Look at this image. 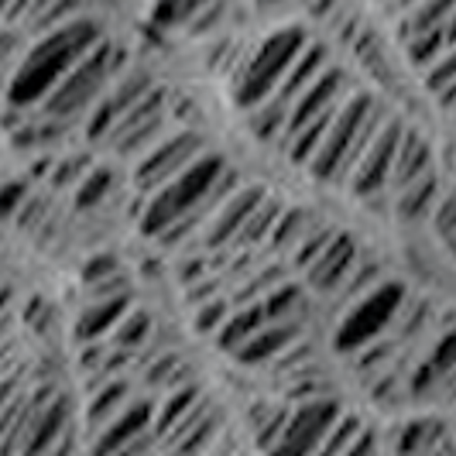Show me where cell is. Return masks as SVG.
Instances as JSON below:
<instances>
[{
    "instance_id": "6da1fadb",
    "label": "cell",
    "mask_w": 456,
    "mask_h": 456,
    "mask_svg": "<svg viewBox=\"0 0 456 456\" xmlns=\"http://www.w3.org/2000/svg\"><path fill=\"white\" fill-rule=\"evenodd\" d=\"M100 38H103V28L93 18H72V21L45 31V35H38L21 55V62L11 69V76H7L4 107H14V110L42 107L48 93L59 86V79Z\"/></svg>"
},
{
    "instance_id": "7a4b0ae2",
    "label": "cell",
    "mask_w": 456,
    "mask_h": 456,
    "mask_svg": "<svg viewBox=\"0 0 456 456\" xmlns=\"http://www.w3.org/2000/svg\"><path fill=\"white\" fill-rule=\"evenodd\" d=\"M381 120H385V114L374 107L370 93H361V90L346 93L343 103L337 107V114H333V120H330V127H326L320 151L305 165L309 175L330 185L346 183L357 159L364 155L367 141L381 127Z\"/></svg>"
},
{
    "instance_id": "3957f363",
    "label": "cell",
    "mask_w": 456,
    "mask_h": 456,
    "mask_svg": "<svg viewBox=\"0 0 456 456\" xmlns=\"http://www.w3.org/2000/svg\"><path fill=\"white\" fill-rule=\"evenodd\" d=\"M227 172V159L220 151L206 148L192 165H185L183 172L165 183L161 189H155L151 196H144V209H141V233L159 240L172 224H179L183 216L196 213L200 206H206V200L213 196L216 183Z\"/></svg>"
},
{
    "instance_id": "277c9868",
    "label": "cell",
    "mask_w": 456,
    "mask_h": 456,
    "mask_svg": "<svg viewBox=\"0 0 456 456\" xmlns=\"http://www.w3.org/2000/svg\"><path fill=\"white\" fill-rule=\"evenodd\" d=\"M124 66V48L110 42V38H100L96 45L69 69L66 76L59 79V86L48 93L45 103H42V117L52 120H76V117L90 114L93 103L110 90L114 76Z\"/></svg>"
},
{
    "instance_id": "5b68a950",
    "label": "cell",
    "mask_w": 456,
    "mask_h": 456,
    "mask_svg": "<svg viewBox=\"0 0 456 456\" xmlns=\"http://www.w3.org/2000/svg\"><path fill=\"white\" fill-rule=\"evenodd\" d=\"M309 45V31L302 24H289L272 31L261 45L248 55L244 69L233 79V103L248 114L254 107H261L265 100H272L274 90L281 86L289 66L298 59V52Z\"/></svg>"
},
{
    "instance_id": "8992f818",
    "label": "cell",
    "mask_w": 456,
    "mask_h": 456,
    "mask_svg": "<svg viewBox=\"0 0 456 456\" xmlns=\"http://www.w3.org/2000/svg\"><path fill=\"white\" fill-rule=\"evenodd\" d=\"M409 289L402 281H378L374 289H367L364 296L350 298L346 313L340 316L337 330H333V346L337 354H357L364 350L367 343L388 337L395 320H398V309L405 305Z\"/></svg>"
},
{
    "instance_id": "52a82bcc",
    "label": "cell",
    "mask_w": 456,
    "mask_h": 456,
    "mask_svg": "<svg viewBox=\"0 0 456 456\" xmlns=\"http://www.w3.org/2000/svg\"><path fill=\"white\" fill-rule=\"evenodd\" d=\"M343 411L337 395H320V398H305L289 409V419L281 426V436L274 439L268 456H313L320 450L322 436L330 433V426L337 422Z\"/></svg>"
},
{
    "instance_id": "ba28073f",
    "label": "cell",
    "mask_w": 456,
    "mask_h": 456,
    "mask_svg": "<svg viewBox=\"0 0 456 456\" xmlns=\"http://www.w3.org/2000/svg\"><path fill=\"white\" fill-rule=\"evenodd\" d=\"M206 151V137L196 131H179V134L159 137L134 168V189L141 196H151L155 189H161L165 183H172L185 165L200 159Z\"/></svg>"
},
{
    "instance_id": "9c48e42d",
    "label": "cell",
    "mask_w": 456,
    "mask_h": 456,
    "mask_svg": "<svg viewBox=\"0 0 456 456\" xmlns=\"http://www.w3.org/2000/svg\"><path fill=\"white\" fill-rule=\"evenodd\" d=\"M398 137H402V120L385 117L381 127L374 131V137L367 141L364 155L357 159L350 179H346L350 192H354L357 200L370 203L378 192H388L391 165H395V151H398Z\"/></svg>"
},
{
    "instance_id": "30bf717a",
    "label": "cell",
    "mask_w": 456,
    "mask_h": 456,
    "mask_svg": "<svg viewBox=\"0 0 456 456\" xmlns=\"http://www.w3.org/2000/svg\"><path fill=\"white\" fill-rule=\"evenodd\" d=\"M161 131H165V90L155 86V90L144 93L134 107L117 120L114 131L107 134L103 144H110L120 159H127V155H144V151L161 137Z\"/></svg>"
},
{
    "instance_id": "8fae6325",
    "label": "cell",
    "mask_w": 456,
    "mask_h": 456,
    "mask_svg": "<svg viewBox=\"0 0 456 456\" xmlns=\"http://www.w3.org/2000/svg\"><path fill=\"white\" fill-rule=\"evenodd\" d=\"M357 257H361L357 237H354V233H346V230H337V233H333V240L316 254V261L302 272L305 289H309V292H316V296H333V292H340L343 281L350 278L354 265H357Z\"/></svg>"
},
{
    "instance_id": "7c38bea8",
    "label": "cell",
    "mask_w": 456,
    "mask_h": 456,
    "mask_svg": "<svg viewBox=\"0 0 456 456\" xmlns=\"http://www.w3.org/2000/svg\"><path fill=\"white\" fill-rule=\"evenodd\" d=\"M268 196L265 185H244V189H233L224 203L213 209L209 224L203 227L200 240H203L209 251H220V248H233L237 233L244 230V224L251 220V213L257 209V203Z\"/></svg>"
},
{
    "instance_id": "4fadbf2b",
    "label": "cell",
    "mask_w": 456,
    "mask_h": 456,
    "mask_svg": "<svg viewBox=\"0 0 456 456\" xmlns=\"http://www.w3.org/2000/svg\"><path fill=\"white\" fill-rule=\"evenodd\" d=\"M148 90H155V83H151V72H144V69H134L131 76L114 79V90L100 100V107H93L90 110V120H86V137H90L93 144H96V141L103 144L107 134L114 131L117 120L127 114V110H131V107H134L137 100H141Z\"/></svg>"
},
{
    "instance_id": "5bb4252c",
    "label": "cell",
    "mask_w": 456,
    "mask_h": 456,
    "mask_svg": "<svg viewBox=\"0 0 456 456\" xmlns=\"http://www.w3.org/2000/svg\"><path fill=\"white\" fill-rule=\"evenodd\" d=\"M155 409H159V405H155L151 398H137L134 395L107 426H100V429L90 436V456H114L117 450H124L127 443H134L137 436L151 433Z\"/></svg>"
},
{
    "instance_id": "9a60e30c",
    "label": "cell",
    "mask_w": 456,
    "mask_h": 456,
    "mask_svg": "<svg viewBox=\"0 0 456 456\" xmlns=\"http://www.w3.org/2000/svg\"><path fill=\"white\" fill-rule=\"evenodd\" d=\"M346 93H350V86H346L343 69L326 66L320 76H316V79L292 100V107H289V114H285V131H292V127H298V124H305V120H313V117L326 114V110H333V107H340Z\"/></svg>"
},
{
    "instance_id": "2e32d148",
    "label": "cell",
    "mask_w": 456,
    "mask_h": 456,
    "mask_svg": "<svg viewBox=\"0 0 456 456\" xmlns=\"http://www.w3.org/2000/svg\"><path fill=\"white\" fill-rule=\"evenodd\" d=\"M69 419H72V405L62 391H55L45 405L31 415L18 456H52V450L69 433Z\"/></svg>"
},
{
    "instance_id": "e0dca14e",
    "label": "cell",
    "mask_w": 456,
    "mask_h": 456,
    "mask_svg": "<svg viewBox=\"0 0 456 456\" xmlns=\"http://www.w3.org/2000/svg\"><path fill=\"white\" fill-rule=\"evenodd\" d=\"M298 340H302V320L265 322L251 340L233 354V361H237V364H244V367H268Z\"/></svg>"
},
{
    "instance_id": "ac0fdd59",
    "label": "cell",
    "mask_w": 456,
    "mask_h": 456,
    "mask_svg": "<svg viewBox=\"0 0 456 456\" xmlns=\"http://www.w3.org/2000/svg\"><path fill=\"white\" fill-rule=\"evenodd\" d=\"M433 144L426 141L422 131L415 127H402V137H398V151H395V165H391V179H388V192H398L402 185L422 179L426 172H433Z\"/></svg>"
},
{
    "instance_id": "d6986e66",
    "label": "cell",
    "mask_w": 456,
    "mask_h": 456,
    "mask_svg": "<svg viewBox=\"0 0 456 456\" xmlns=\"http://www.w3.org/2000/svg\"><path fill=\"white\" fill-rule=\"evenodd\" d=\"M131 292H120V296H107V298H90L86 309L79 313L76 320V340L79 343H103L114 326L124 320V313L131 309Z\"/></svg>"
},
{
    "instance_id": "ffe728a7",
    "label": "cell",
    "mask_w": 456,
    "mask_h": 456,
    "mask_svg": "<svg viewBox=\"0 0 456 456\" xmlns=\"http://www.w3.org/2000/svg\"><path fill=\"white\" fill-rule=\"evenodd\" d=\"M446 192V183H443V175L439 172H426L422 179H415V183L402 185L398 192H391V200H395V216L402 220V224H422V220H429V213H433V206L439 203V196Z\"/></svg>"
},
{
    "instance_id": "44dd1931",
    "label": "cell",
    "mask_w": 456,
    "mask_h": 456,
    "mask_svg": "<svg viewBox=\"0 0 456 456\" xmlns=\"http://www.w3.org/2000/svg\"><path fill=\"white\" fill-rule=\"evenodd\" d=\"M326 66H330V48L309 38V45L298 52V59L289 66V72H285V79H281V86L274 90L272 100L278 103V107H285V110H289V107H292V100H296L298 93L305 90V86H309V83H313Z\"/></svg>"
},
{
    "instance_id": "7402d4cb",
    "label": "cell",
    "mask_w": 456,
    "mask_h": 456,
    "mask_svg": "<svg viewBox=\"0 0 456 456\" xmlns=\"http://www.w3.org/2000/svg\"><path fill=\"white\" fill-rule=\"evenodd\" d=\"M134 398V385L127 378H107L96 381L90 388V402H86V433H96L100 426H107L117 411L124 409Z\"/></svg>"
},
{
    "instance_id": "603a6c76",
    "label": "cell",
    "mask_w": 456,
    "mask_h": 456,
    "mask_svg": "<svg viewBox=\"0 0 456 456\" xmlns=\"http://www.w3.org/2000/svg\"><path fill=\"white\" fill-rule=\"evenodd\" d=\"M265 322L268 320H265V313H261V305H257V302H251V305H233V309H230V316L224 320V326L213 333V337H216V346H220V350H227L230 357H233V354L251 340Z\"/></svg>"
},
{
    "instance_id": "cb8c5ba5",
    "label": "cell",
    "mask_w": 456,
    "mask_h": 456,
    "mask_svg": "<svg viewBox=\"0 0 456 456\" xmlns=\"http://www.w3.org/2000/svg\"><path fill=\"white\" fill-rule=\"evenodd\" d=\"M453 21L439 24V28H429V31H422V35H411L405 38V55H409V62L415 69H426L433 66L436 59H443L446 52H453Z\"/></svg>"
},
{
    "instance_id": "d4e9b609",
    "label": "cell",
    "mask_w": 456,
    "mask_h": 456,
    "mask_svg": "<svg viewBox=\"0 0 456 456\" xmlns=\"http://www.w3.org/2000/svg\"><path fill=\"white\" fill-rule=\"evenodd\" d=\"M155 316L148 313V309H127L124 313V320L114 326V333L107 337V346L110 350H124V354H134V350H141L144 343L151 340V333H155Z\"/></svg>"
},
{
    "instance_id": "484cf974",
    "label": "cell",
    "mask_w": 456,
    "mask_h": 456,
    "mask_svg": "<svg viewBox=\"0 0 456 456\" xmlns=\"http://www.w3.org/2000/svg\"><path fill=\"white\" fill-rule=\"evenodd\" d=\"M281 209H285V203H281V200H274L272 192H268V196L257 203V209L251 213V220L244 224V230L237 233L233 248H237V251L265 248V244H268V237H272V230H274V220L281 216Z\"/></svg>"
},
{
    "instance_id": "4316f807",
    "label": "cell",
    "mask_w": 456,
    "mask_h": 456,
    "mask_svg": "<svg viewBox=\"0 0 456 456\" xmlns=\"http://www.w3.org/2000/svg\"><path fill=\"white\" fill-rule=\"evenodd\" d=\"M316 220H320V216H316L313 209H305V206H285L281 216L274 220V230L265 248H272V251H278V254H289Z\"/></svg>"
},
{
    "instance_id": "83f0119b",
    "label": "cell",
    "mask_w": 456,
    "mask_h": 456,
    "mask_svg": "<svg viewBox=\"0 0 456 456\" xmlns=\"http://www.w3.org/2000/svg\"><path fill=\"white\" fill-rule=\"evenodd\" d=\"M446 436V426L439 422V419H411V422H405L402 429H398V436H395V453L398 456H422L429 453L436 443Z\"/></svg>"
},
{
    "instance_id": "f1b7e54d",
    "label": "cell",
    "mask_w": 456,
    "mask_h": 456,
    "mask_svg": "<svg viewBox=\"0 0 456 456\" xmlns=\"http://www.w3.org/2000/svg\"><path fill=\"white\" fill-rule=\"evenodd\" d=\"M305 302H309V296H305V289L296 285V281H281V285H274L272 292H265V296L257 298V305H261V313H265L268 322L302 320Z\"/></svg>"
},
{
    "instance_id": "f546056e",
    "label": "cell",
    "mask_w": 456,
    "mask_h": 456,
    "mask_svg": "<svg viewBox=\"0 0 456 456\" xmlns=\"http://www.w3.org/2000/svg\"><path fill=\"white\" fill-rule=\"evenodd\" d=\"M7 134H11V144L18 151H45V148L59 144L66 137V124L52 120V117H42V120H28V124L11 127Z\"/></svg>"
},
{
    "instance_id": "4dcf8cb0",
    "label": "cell",
    "mask_w": 456,
    "mask_h": 456,
    "mask_svg": "<svg viewBox=\"0 0 456 456\" xmlns=\"http://www.w3.org/2000/svg\"><path fill=\"white\" fill-rule=\"evenodd\" d=\"M453 21V0H419L405 11V21L398 24V35L411 38V35H422L429 28Z\"/></svg>"
},
{
    "instance_id": "1f68e13d",
    "label": "cell",
    "mask_w": 456,
    "mask_h": 456,
    "mask_svg": "<svg viewBox=\"0 0 456 456\" xmlns=\"http://www.w3.org/2000/svg\"><path fill=\"white\" fill-rule=\"evenodd\" d=\"M200 402H203V391L196 388V385H183V388L168 391V398L161 402V409H155V422H151V433L159 436V443L161 436L168 433L183 415H189V411L196 409Z\"/></svg>"
},
{
    "instance_id": "d6a6232c",
    "label": "cell",
    "mask_w": 456,
    "mask_h": 456,
    "mask_svg": "<svg viewBox=\"0 0 456 456\" xmlns=\"http://www.w3.org/2000/svg\"><path fill=\"white\" fill-rule=\"evenodd\" d=\"M289 409L292 402H278V405H257L251 411V433H254V446L268 456V450L274 446V439L281 436V426L289 419Z\"/></svg>"
},
{
    "instance_id": "836d02e7",
    "label": "cell",
    "mask_w": 456,
    "mask_h": 456,
    "mask_svg": "<svg viewBox=\"0 0 456 456\" xmlns=\"http://www.w3.org/2000/svg\"><path fill=\"white\" fill-rule=\"evenodd\" d=\"M117 189V172L110 165H93L90 172L79 179L76 185V206L79 209H93V206H100L110 192Z\"/></svg>"
},
{
    "instance_id": "e575fe53",
    "label": "cell",
    "mask_w": 456,
    "mask_h": 456,
    "mask_svg": "<svg viewBox=\"0 0 456 456\" xmlns=\"http://www.w3.org/2000/svg\"><path fill=\"white\" fill-rule=\"evenodd\" d=\"M285 107H278L274 100H265L261 107L248 110V127L257 141H268V144H278L281 134H285Z\"/></svg>"
},
{
    "instance_id": "d590c367",
    "label": "cell",
    "mask_w": 456,
    "mask_h": 456,
    "mask_svg": "<svg viewBox=\"0 0 456 456\" xmlns=\"http://www.w3.org/2000/svg\"><path fill=\"white\" fill-rule=\"evenodd\" d=\"M361 429H364V419L361 415H354V411H340L337 415V422L330 426V433L322 436L320 450L313 456H340L357 436H361Z\"/></svg>"
},
{
    "instance_id": "8d00e7d4",
    "label": "cell",
    "mask_w": 456,
    "mask_h": 456,
    "mask_svg": "<svg viewBox=\"0 0 456 456\" xmlns=\"http://www.w3.org/2000/svg\"><path fill=\"white\" fill-rule=\"evenodd\" d=\"M333 233H337V227H333V224H322V220H316L313 227L305 230V237H302L296 248L289 251V265H292V268H298V272H305V268L316 261V254H320L322 248L333 240Z\"/></svg>"
},
{
    "instance_id": "74e56055",
    "label": "cell",
    "mask_w": 456,
    "mask_h": 456,
    "mask_svg": "<svg viewBox=\"0 0 456 456\" xmlns=\"http://www.w3.org/2000/svg\"><path fill=\"white\" fill-rule=\"evenodd\" d=\"M209 4H213V0H155L151 18H155L161 28H179V24L196 21Z\"/></svg>"
},
{
    "instance_id": "f35d334b",
    "label": "cell",
    "mask_w": 456,
    "mask_h": 456,
    "mask_svg": "<svg viewBox=\"0 0 456 456\" xmlns=\"http://www.w3.org/2000/svg\"><path fill=\"white\" fill-rule=\"evenodd\" d=\"M453 86H456L453 52H446L443 59H436L433 66L426 69V90L439 100V110H450V103H453Z\"/></svg>"
},
{
    "instance_id": "ab89813d",
    "label": "cell",
    "mask_w": 456,
    "mask_h": 456,
    "mask_svg": "<svg viewBox=\"0 0 456 456\" xmlns=\"http://www.w3.org/2000/svg\"><path fill=\"white\" fill-rule=\"evenodd\" d=\"M429 227H433L436 240L446 248V251H453L456 244V203H453V192L446 189L443 196H439V203L433 206V213H429Z\"/></svg>"
},
{
    "instance_id": "60d3db41",
    "label": "cell",
    "mask_w": 456,
    "mask_h": 456,
    "mask_svg": "<svg viewBox=\"0 0 456 456\" xmlns=\"http://www.w3.org/2000/svg\"><path fill=\"white\" fill-rule=\"evenodd\" d=\"M426 364L433 367L436 374L446 381V385H453V370H456V337L453 330L446 326L443 333H439V340L433 343V350H429V357H426Z\"/></svg>"
},
{
    "instance_id": "b9f144b4",
    "label": "cell",
    "mask_w": 456,
    "mask_h": 456,
    "mask_svg": "<svg viewBox=\"0 0 456 456\" xmlns=\"http://www.w3.org/2000/svg\"><path fill=\"white\" fill-rule=\"evenodd\" d=\"M230 305L227 296H216L209 298V302H200L196 305V313H192V326H196V333L200 337H209V333H216L220 326H224V320L230 316Z\"/></svg>"
},
{
    "instance_id": "7bdbcfd3",
    "label": "cell",
    "mask_w": 456,
    "mask_h": 456,
    "mask_svg": "<svg viewBox=\"0 0 456 456\" xmlns=\"http://www.w3.org/2000/svg\"><path fill=\"white\" fill-rule=\"evenodd\" d=\"M381 272H385V265H381L378 257H357V265H354L350 278L343 281L340 292H354V296H364L367 289H374L378 281H385V278H381Z\"/></svg>"
},
{
    "instance_id": "ee69618b",
    "label": "cell",
    "mask_w": 456,
    "mask_h": 456,
    "mask_svg": "<svg viewBox=\"0 0 456 456\" xmlns=\"http://www.w3.org/2000/svg\"><path fill=\"white\" fill-rule=\"evenodd\" d=\"M90 155H76V159H62L55 161V168H52V175H48V185L52 189H72V185H79V179L90 172Z\"/></svg>"
},
{
    "instance_id": "f6af8a7d",
    "label": "cell",
    "mask_w": 456,
    "mask_h": 456,
    "mask_svg": "<svg viewBox=\"0 0 456 456\" xmlns=\"http://www.w3.org/2000/svg\"><path fill=\"white\" fill-rule=\"evenodd\" d=\"M120 274H124V268H120V261H117L114 254H96V257H90V261L83 265V281H86V289L103 285V281H114Z\"/></svg>"
},
{
    "instance_id": "bcb514c9",
    "label": "cell",
    "mask_w": 456,
    "mask_h": 456,
    "mask_svg": "<svg viewBox=\"0 0 456 456\" xmlns=\"http://www.w3.org/2000/svg\"><path fill=\"white\" fill-rule=\"evenodd\" d=\"M28 196H31V189H28V183H18V179H7V183L0 185V224L14 220V216L21 213V206L28 203Z\"/></svg>"
},
{
    "instance_id": "7dc6e473",
    "label": "cell",
    "mask_w": 456,
    "mask_h": 456,
    "mask_svg": "<svg viewBox=\"0 0 456 456\" xmlns=\"http://www.w3.org/2000/svg\"><path fill=\"white\" fill-rule=\"evenodd\" d=\"M21 45H24V38L18 28H0V72L11 76V69L18 66Z\"/></svg>"
},
{
    "instance_id": "c3c4849f",
    "label": "cell",
    "mask_w": 456,
    "mask_h": 456,
    "mask_svg": "<svg viewBox=\"0 0 456 456\" xmlns=\"http://www.w3.org/2000/svg\"><path fill=\"white\" fill-rule=\"evenodd\" d=\"M159 453H161L159 436H155V433H144V436H137L134 443H127L124 450H117L114 456H159Z\"/></svg>"
},
{
    "instance_id": "681fc988",
    "label": "cell",
    "mask_w": 456,
    "mask_h": 456,
    "mask_svg": "<svg viewBox=\"0 0 456 456\" xmlns=\"http://www.w3.org/2000/svg\"><path fill=\"white\" fill-rule=\"evenodd\" d=\"M340 456H378V439H374V433L364 426L361 436H357V439H354Z\"/></svg>"
},
{
    "instance_id": "f907efd6",
    "label": "cell",
    "mask_w": 456,
    "mask_h": 456,
    "mask_svg": "<svg viewBox=\"0 0 456 456\" xmlns=\"http://www.w3.org/2000/svg\"><path fill=\"white\" fill-rule=\"evenodd\" d=\"M257 4H281V0H257Z\"/></svg>"
},
{
    "instance_id": "816d5d0a",
    "label": "cell",
    "mask_w": 456,
    "mask_h": 456,
    "mask_svg": "<svg viewBox=\"0 0 456 456\" xmlns=\"http://www.w3.org/2000/svg\"><path fill=\"white\" fill-rule=\"evenodd\" d=\"M159 456H168V453H159Z\"/></svg>"
}]
</instances>
